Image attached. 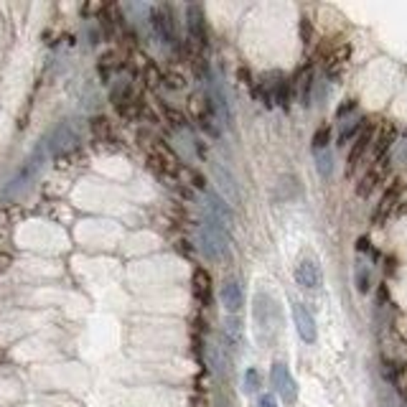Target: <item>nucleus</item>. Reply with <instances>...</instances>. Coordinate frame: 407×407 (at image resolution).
Masks as SVG:
<instances>
[{
	"mask_svg": "<svg viewBox=\"0 0 407 407\" xmlns=\"http://www.w3.org/2000/svg\"><path fill=\"white\" fill-rule=\"evenodd\" d=\"M295 280L298 285L308 288V291H316L324 283V273H321V265H318L313 258H303L295 267Z\"/></svg>",
	"mask_w": 407,
	"mask_h": 407,
	"instance_id": "nucleus-1",
	"label": "nucleus"
},
{
	"mask_svg": "<svg viewBox=\"0 0 407 407\" xmlns=\"http://www.w3.org/2000/svg\"><path fill=\"white\" fill-rule=\"evenodd\" d=\"M270 377H273V384H275V390L280 392V397H283L285 402H295V397H298V387H295V379L291 377L288 366L275 364Z\"/></svg>",
	"mask_w": 407,
	"mask_h": 407,
	"instance_id": "nucleus-2",
	"label": "nucleus"
},
{
	"mask_svg": "<svg viewBox=\"0 0 407 407\" xmlns=\"http://www.w3.org/2000/svg\"><path fill=\"white\" fill-rule=\"evenodd\" d=\"M293 316H295V326H298L300 339L313 344L316 341V321L311 316V311H306L303 303H293Z\"/></svg>",
	"mask_w": 407,
	"mask_h": 407,
	"instance_id": "nucleus-3",
	"label": "nucleus"
},
{
	"mask_svg": "<svg viewBox=\"0 0 407 407\" xmlns=\"http://www.w3.org/2000/svg\"><path fill=\"white\" fill-rule=\"evenodd\" d=\"M399 196H402V183L399 181H395L384 191V196H382V201H379V207H377V211H374V225L379 227L387 219V216L392 214V209L397 207V201H399Z\"/></svg>",
	"mask_w": 407,
	"mask_h": 407,
	"instance_id": "nucleus-4",
	"label": "nucleus"
},
{
	"mask_svg": "<svg viewBox=\"0 0 407 407\" xmlns=\"http://www.w3.org/2000/svg\"><path fill=\"white\" fill-rule=\"evenodd\" d=\"M219 298H222V306L229 311V313H240L242 306H244V293H242L240 283L237 280H227L219 291Z\"/></svg>",
	"mask_w": 407,
	"mask_h": 407,
	"instance_id": "nucleus-5",
	"label": "nucleus"
},
{
	"mask_svg": "<svg viewBox=\"0 0 407 407\" xmlns=\"http://www.w3.org/2000/svg\"><path fill=\"white\" fill-rule=\"evenodd\" d=\"M372 143H374V130H372V125H366L364 130L359 133L357 140H354V148H351V153H349V174L359 166V160L366 156V150H369Z\"/></svg>",
	"mask_w": 407,
	"mask_h": 407,
	"instance_id": "nucleus-6",
	"label": "nucleus"
},
{
	"mask_svg": "<svg viewBox=\"0 0 407 407\" xmlns=\"http://www.w3.org/2000/svg\"><path fill=\"white\" fill-rule=\"evenodd\" d=\"M397 138V130H395V125H384L379 135L374 138V158L377 163H384V156H387V150L392 148V143Z\"/></svg>",
	"mask_w": 407,
	"mask_h": 407,
	"instance_id": "nucleus-7",
	"label": "nucleus"
},
{
	"mask_svg": "<svg viewBox=\"0 0 407 407\" xmlns=\"http://www.w3.org/2000/svg\"><path fill=\"white\" fill-rule=\"evenodd\" d=\"M41 163H43V150L39 148L34 156H31V158L25 160V166L21 168V174H18V178L13 183H16V186H25V183L31 181V178H34V176L41 171Z\"/></svg>",
	"mask_w": 407,
	"mask_h": 407,
	"instance_id": "nucleus-8",
	"label": "nucleus"
},
{
	"mask_svg": "<svg viewBox=\"0 0 407 407\" xmlns=\"http://www.w3.org/2000/svg\"><path fill=\"white\" fill-rule=\"evenodd\" d=\"M216 181H219V189H222V194H225V196L232 201V204H237V201H240V189H237V183H234V178L227 174L222 166H216Z\"/></svg>",
	"mask_w": 407,
	"mask_h": 407,
	"instance_id": "nucleus-9",
	"label": "nucleus"
},
{
	"mask_svg": "<svg viewBox=\"0 0 407 407\" xmlns=\"http://www.w3.org/2000/svg\"><path fill=\"white\" fill-rule=\"evenodd\" d=\"M186 16H189V34L196 41L204 43V16H201V8L199 6H191V8L186 10Z\"/></svg>",
	"mask_w": 407,
	"mask_h": 407,
	"instance_id": "nucleus-10",
	"label": "nucleus"
},
{
	"mask_svg": "<svg viewBox=\"0 0 407 407\" xmlns=\"http://www.w3.org/2000/svg\"><path fill=\"white\" fill-rule=\"evenodd\" d=\"M153 25L158 28V34L166 41H174V23H171V16H166V10H156L153 13Z\"/></svg>",
	"mask_w": 407,
	"mask_h": 407,
	"instance_id": "nucleus-11",
	"label": "nucleus"
},
{
	"mask_svg": "<svg viewBox=\"0 0 407 407\" xmlns=\"http://www.w3.org/2000/svg\"><path fill=\"white\" fill-rule=\"evenodd\" d=\"M379 178H382V171H379V166H374L372 171H369V174L362 178V183H359V189H357L359 196H369L374 186L379 183Z\"/></svg>",
	"mask_w": 407,
	"mask_h": 407,
	"instance_id": "nucleus-12",
	"label": "nucleus"
},
{
	"mask_svg": "<svg viewBox=\"0 0 407 407\" xmlns=\"http://www.w3.org/2000/svg\"><path fill=\"white\" fill-rule=\"evenodd\" d=\"M194 283H196V288H194V293H196V298L204 300L207 303L209 300V275L207 273H196L194 275Z\"/></svg>",
	"mask_w": 407,
	"mask_h": 407,
	"instance_id": "nucleus-13",
	"label": "nucleus"
},
{
	"mask_svg": "<svg viewBox=\"0 0 407 407\" xmlns=\"http://www.w3.org/2000/svg\"><path fill=\"white\" fill-rule=\"evenodd\" d=\"M225 331H227V336H229V341H232V344H240V339H242V326H240V321H237V318L227 321Z\"/></svg>",
	"mask_w": 407,
	"mask_h": 407,
	"instance_id": "nucleus-14",
	"label": "nucleus"
},
{
	"mask_svg": "<svg viewBox=\"0 0 407 407\" xmlns=\"http://www.w3.org/2000/svg\"><path fill=\"white\" fill-rule=\"evenodd\" d=\"M244 390H247V392H258L260 390L258 369H247V372H244Z\"/></svg>",
	"mask_w": 407,
	"mask_h": 407,
	"instance_id": "nucleus-15",
	"label": "nucleus"
},
{
	"mask_svg": "<svg viewBox=\"0 0 407 407\" xmlns=\"http://www.w3.org/2000/svg\"><path fill=\"white\" fill-rule=\"evenodd\" d=\"M328 135H331V130H328V127H321V130L316 133V138H313V148L324 150V145L328 143Z\"/></svg>",
	"mask_w": 407,
	"mask_h": 407,
	"instance_id": "nucleus-16",
	"label": "nucleus"
},
{
	"mask_svg": "<svg viewBox=\"0 0 407 407\" xmlns=\"http://www.w3.org/2000/svg\"><path fill=\"white\" fill-rule=\"evenodd\" d=\"M258 407H278V399L273 397V395H262L258 402Z\"/></svg>",
	"mask_w": 407,
	"mask_h": 407,
	"instance_id": "nucleus-17",
	"label": "nucleus"
}]
</instances>
